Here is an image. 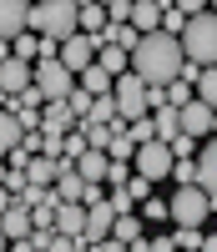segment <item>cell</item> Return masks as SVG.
<instances>
[{"mask_svg": "<svg viewBox=\"0 0 217 252\" xmlns=\"http://www.w3.org/2000/svg\"><path fill=\"white\" fill-rule=\"evenodd\" d=\"M182 66H187L182 40H177V35H167V31L142 35V46L132 51V76L146 81L151 91H167L172 81H182Z\"/></svg>", "mask_w": 217, "mask_h": 252, "instance_id": "cell-1", "label": "cell"}, {"mask_svg": "<svg viewBox=\"0 0 217 252\" xmlns=\"http://www.w3.org/2000/svg\"><path fill=\"white\" fill-rule=\"evenodd\" d=\"M76 15H81V0H36V5H31V35L66 46L71 35H81Z\"/></svg>", "mask_w": 217, "mask_h": 252, "instance_id": "cell-2", "label": "cell"}, {"mask_svg": "<svg viewBox=\"0 0 217 252\" xmlns=\"http://www.w3.org/2000/svg\"><path fill=\"white\" fill-rule=\"evenodd\" d=\"M111 96H116V116L132 126V121H142V116H151V111H162L167 106V96L162 91H151L146 81H137L132 71H126L116 86H111Z\"/></svg>", "mask_w": 217, "mask_h": 252, "instance_id": "cell-3", "label": "cell"}, {"mask_svg": "<svg viewBox=\"0 0 217 252\" xmlns=\"http://www.w3.org/2000/svg\"><path fill=\"white\" fill-rule=\"evenodd\" d=\"M177 40H182V56L192 61V66H202V71L217 66V15L212 10H202L197 20H187V31Z\"/></svg>", "mask_w": 217, "mask_h": 252, "instance_id": "cell-4", "label": "cell"}, {"mask_svg": "<svg viewBox=\"0 0 217 252\" xmlns=\"http://www.w3.org/2000/svg\"><path fill=\"white\" fill-rule=\"evenodd\" d=\"M167 217L177 222V227H202L212 217V202H207L202 187H177V192L167 197Z\"/></svg>", "mask_w": 217, "mask_h": 252, "instance_id": "cell-5", "label": "cell"}, {"mask_svg": "<svg viewBox=\"0 0 217 252\" xmlns=\"http://www.w3.org/2000/svg\"><path fill=\"white\" fill-rule=\"evenodd\" d=\"M36 91L46 96V106H51V101H71L76 76L61 66V61H36Z\"/></svg>", "mask_w": 217, "mask_h": 252, "instance_id": "cell-6", "label": "cell"}, {"mask_svg": "<svg viewBox=\"0 0 217 252\" xmlns=\"http://www.w3.org/2000/svg\"><path fill=\"white\" fill-rule=\"evenodd\" d=\"M172 146L167 141H146V146H137V157H132V172L137 177H146V182H167L172 177Z\"/></svg>", "mask_w": 217, "mask_h": 252, "instance_id": "cell-7", "label": "cell"}, {"mask_svg": "<svg viewBox=\"0 0 217 252\" xmlns=\"http://www.w3.org/2000/svg\"><path fill=\"white\" fill-rule=\"evenodd\" d=\"M96 51H101V46H96L91 35H71L66 46H61V66H66L71 76H81V71L96 66Z\"/></svg>", "mask_w": 217, "mask_h": 252, "instance_id": "cell-8", "label": "cell"}, {"mask_svg": "<svg viewBox=\"0 0 217 252\" xmlns=\"http://www.w3.org/2000/svg\"><path fill=\"white\" fill-rule=\"evenodd\" d=\"M26 31H31V5L26 0H0V46H10Z\"/></svg>", "mask_w": 217, "mask_h": 252, "instance_id": "cell-9", "label": "cell"}, {"mask_svg": "<svg viewBox=\"0 0 217 252\" xmlns=\"http://www.w3.org/2000/svg\"><path fill=\"white\" fill-rule=\"evenodd\" d=\"M31 86H36V66H26V61H15V56L0 61V91H5L10 101H15L20 91H31Z\"/></svg>", "mask_w": 217, "mask_h": 252, "instance_id": "cell-10", "label": "cell"}, {"mask_svg": "<svg viewBox=\"0 0 217 252\" xmlns=\"http://www.w3.org/2000/svg\"><path fill=\"white\" fill-rule=\"evenodd\" d=\"M177 116H182V136H192V141L212 136V106H202L197 96H192V101H187V106H182Z\"/></svg>", "mask_w": 217, "mask_h": 252, "instance_id": "cell-11", "label": "cell"}, {"mask_svg": "<svg viewBox=\"0 0 217 252\" xmlns=\"http://www.w3.org/2000/svg\"><path fill=\"white\" fill-rule=\"evenodd\" d=\"M111 227H116V212H111V202H96V207H86V242H106V237H111Z\"/></svg>", "mask_w": 217, "mask_h": 252, "instance_id": "cell-12", "label": "cell"}, {"mask_svg": "<svg viewBox=\"0 0 217 252\" xmlns=\"http://www.w3.org/2000/svg\"><path fill=\"white\" fill-rule=\"evenodd\" d=\"M0 232H5V242H26V237L36 232V227H31V212H26L20 202H10L5 212H0Z\"/></svg>", "mask_w": 217, "mask_h": 252, "instance_id": "cell-13", "label": "cell"}, {"mask_svg": "<svg viewBox=\"0 0 217 252\" xmlns=\"http://www.w3.org/2000/svg\"><path fill=\"white\" fill-rule=\"evenodd\" d=\"M197 187L207 192V202H217V136L202 146V157H197Z\"/></svg>", "mask_w": 217, "mask_h": 252, "instance_id": "cell-14", "label": "cell"}, {"mask_svg": "<svg viewBox=\"0 0 217 252\" xmlns=\"http://www.w3.org/2000/svg\"><path fill=\"white\" fill-rule=\"evenodd\" d=\"M56 232L61 237H86V207L81 202H61L56 207Z\"/></svg>", "mask_w": 217, "mask_h": 252, "instance_id": "cell-15", "label": "cell"}, {"mask_svg": "<svg viewBox=\"0 0 217 252\" xmlns=\"http://www.w3.org/2000/svg\"><path fill=\"white\" fill-rule=\"evenodd\" d=\"M106 166H111V157H106V152H91V146H86V157L76 161V177H81L86 187H106Z\"/></svg>", "mask_w": 217, "mask_h": 252, "instance_id": "cell-16", "label": "cell"}, {"mask_svg": "<svg viewBox=\"0 0 217 252\" xmlns=\"http://www.w3.org/2000/svg\"><path fill=\"white\" fill-rule=\"evenodd\" d=\"M162 0H137L132 5V26H137V35H151V31H162Z\"/></svg>", "mask_w": 217, "mask_h": 252, "instance_id": "cell-17", "label": "cell"}, {"mask_svg": "<svg viewBox=\"0 0 217 252\" xmlns=\"http://www.w3.org/2000/svg\"><path fill=\"white\" fill-rule=\"evenodd\" d=\"M96 66L111 76V81H121L126 71H132V56H126V51H116V46H101V51H96Z\"/></svg>", "mask_w": 217, "mask_h": 252, "instance_id": "cell-18", "label": "cell"}, {"mask_svg": "<svg viewBox=\"0 0 217 252\" xmlns=\"http://www.w3.org/2000/svg\"><path fill=\"white\" fill-rule=\"evenodd\" d=\"M151 126H157V141H167V146H172V141L182 136V116L172 111V106H162V111H151Z\"/></svg>", "mask_w": 217, "mask_h": 252, "instance_id": "cell-19", "label": "cell"}, {"mask_svg": "<svg viewBox=\"0 0 217 252\" xmlns=\"http://www.w3.org/2000/svg\"><path fill=\"white\" fill-rule=\"evenodd\" d=\"M76 86H81L86 96H91V101H96V96H111V86H116V81H111V76H106L101 66H91V71H81V81H76Z\"/></svg>", "mask_w": 217, "mask_h": 252, "instance_id": "cell-20", "label": "cell"}, {"mask_svg": "<svg viewBox=\"0 0 217 252\" xmlns=\"http://www.w3.org/2000/svg\"><path fill=\"white\" fill-rule=\"evenodd\" d=\"M26 182H31V187H56V161H51V157H31Z\"/></svg>", "mask_w": 217, "mask_h": 252, "instance_id": "cell-21", "label": "cell"}, {"mask_svg": "<svg viewBox=\"0 0 217 252\" xmlns=\"http://www.w3.org/2000/svg\"><path fill=\"white\" fill-rule=\"evenodd\" d=\"M111 237H116L121 247H132V242L142 237V217H137V212H126V217H116V227H111Z\"/></svg>", "mask_w": 217, "mask_h": 252, "instance_id": "cell-22", "label": "cell"}, {"mask_svg": "<svg viewBox=\"0 0 217 252\" xmlns=\"http://www.w3.org/2000/svg\"><path fill=\"white\" fill-rule=\"evenodd\" d=\"M10 56H15V61H26V66H31V61H40V35H31V31H26V35H15V40H10Z\"/></svg>", "mask_w": 217, "mask_h": 252, "instance_id": "cell-23", "label": "cell"}, {"mask_svg": "<svg viewBox=\"0 0 217 252\" xmlns=\"http://www.w3.org/2000/svg\"><path fill=\"white\" fill-rule=\"evenodd\" d=\"M202 227H177V232H172V247H177V252H202Z\"/></svg>", "mask_w": 217, "mask_h": 252, "instance_id": "cell-24", "label": "cell"}, {"mask_svg": "<svg viewBox=\"0 0 217 252\" xmlns=\"http://www.w3.org/2000/svg\"><path fill=\"white\" fill-rule=\"evenodd\" d=\"M86 121H96V126L121 121V116H116V96H96V101H91V116H86Z\"/></svg>", "mask_w": 217, "mask_h": 252, "instance_id": "cell-25", "label": "cell"}, {"mask_svg": "<svg viewBox=\"0 0 217 252\" xmlns=\"http://www.w3.org/2000/svg\"><path fill=\"white\" fill-rule=\"evenodd\" d=\"M197 101L217 111V66H212V71H202V81H197Z\"/></svg>", "mask_w": 217, "mask_h": 252, "instance_id": "cell-26", "label": "cell"}, {"mask_svg": "<svg viewBox=\"0 0 217 252\" xmlns=\"http://www.w3.org/2000/svg\"><path fill=\"white\" fill-rule=\"evenodd\" d=\"M126 136H132V146H146V141H157V126H151V116H142L126 126Z\"/></svg>", "mask_w": 217, "mask_h": 252, "instance_id": "cell-27", "label": "cell"}, {"mask_svg": "<svg viewBox=\"0 0 217 252\" xmlns=\"http://www.w3.org/2000/svg\"><path fill=\"white\" fill-rule=\"evenodd\" d=\"M162 96H167V106H172V111H182L187 101H192V86H187V81H172V86H167Z\"/></svg>", "mask_w": 217, "mask_h": 252, "instance_id": "cell-28", "label": "cell"}, {"mask_svg": "<svg viewBox=\"0 0 217 252\" xmlns=\"http://www.w3.org/2000/svg\"><path fill=\"white\" fill-rule=\"evenodd\" d=\"M172 182L177 187H197V161H172Z\"/></svg>", "mask_w": 217, "mask_h": 252, "instance_id": "cell-29", "label": "cell"}, {"mask_svg": "<svg viewBox=\"0 0 217 252\" xmlns=\"http://www.w3.org/2000/svg\"><path fill=\"white\" fill-rule=\"evenodd\" d=\"M66 106H71V116H76V126H81L86 116H91V96H86V91L76 86V91H71V101H66Z\"/></svg>", "mask_w": 217, "mask_h": 252, "instance_id": "cell-30", "label": "cell"}, {"mask_svg": "<svg viewBox=\"0 0 217 252\" xmlns=\"http://www.w3.org/2000/svg\"><path fill=\"white\" fill-rule=\"evenodd\" d=\"M106 182H111V192L126 187V182H132V166H126V161H111V166H106Z\"/></svg>", "mask_w": 217, "mask_h": 252, "instance_id": "cell-31", "label": "cell"}, {"mask_svg": "<svg viewBox=\"0 0 217 252\" xmlns=\"http://www.w3.org/2000/svg\"><path fill=\"white\" fill-rule=\"evenodd\" d=\"M126 192H132V202H146V197H151V182L132 172V182H126Z\"/></svg>", "mask_w": 217, "mask_h": 252, "instance_id": "cell-32", "label": "cell"}, {"mask_svg": "<svg viewBox=\"0 0 217 252\" xmlns=\"http://www.w3.org/2000/svg\"><path fill=\"white\" fill-rule=\"evenodd\" d=\"M142 217H146V222L167 217V202H162V197H146V202H142Z\"/></svg>", "mask_w": 217, "mask_h": 252, "instance_id": "cell-33", "label": "cell"}, {"mask_svg": "<svg viewBox=\"0 0 217 252\" xmlns=\"http://www.w3.org/2000/svg\"><path fill=\"white\" fill-rule=\"evenodd\" d=\"M151 252H177V247H172V237H151Z\"/></svg>", "mask_w": 217, "mask_h": 252, "instance_id": "cell-34", "label": "cell"}, {"mask_svg": "<svg viewBox=\"0 0 217 252\" xmlns=\"http://www.w3.org/2000/svg\"><path fill=\"white\" fill-rule=\"evenodd\" d=\"M126 252H151V237H137V242L126 247Z\"/></svg>", "mask_w": 217, "mask_h": 252, "instance_id": "cell-35", "label": "cell"}, {"mask_svg": "<svg viewBox=\"0 0 217 252\" xmlns=\"http://www.w3.org/2000/svg\"><path fill=\"white\" fill-rule=\"evenodd\" d=\"M202 252H217V232H207V237H202Z\"/></svg>", "mask_w": 217, "mask_h": 252, "instance_id": "cell-36", "label": "cell"}, {"mask_svg": "<svg viewBox=\"0 0 217 252\" xmlns=\"http://www.w3.org/2000/svg\"><path fill=\"white\" fill-rule=\"evenodd\" d=\"M10 252H36V247H31V237H26V242H10Z\"/></svg>", "mask_w": 217, "mask_h": 252, "instance_id": "cell-37", "label": "cell"}, {"mask_svg": "<svg viewBox=\"0 0 217 252\" xmlns=\"http://www.w3.org/2000/svg\"><path fill=\"white\" fill-rule=\"evenodd\" d=\"M10 202H15V197H10V192H5V187H0V212H5V207H10Z\"/></svg>", "mask_w": 217, "mask_h": 252, "instance_id": "cell-38", "label": "cell"}, {"mask_svg": "<svg viewBox=\"0 0 217 252\" xmlns=\"http://www.w3.org/2000/svg\"><path fill=\"white\" fill-rule=\"evenodd\" d=\"M5 182H10V166H5V161H0V187H5Z\"/></svg>", "mask_w": 217, "mask_h": 252, "instance_id": "cell-39", "label": "cell"}, {"mask_svg": "<svg viewBox=\"0 0 217 252\" xmlns=\"http://www.w3.org/2000/svg\"><path fill=\"white\" fill-rule=\"evenodd\" d=\"M0 111H10V96H5V91H0Z\"/></svg>", "mask_w": 217, "mask_h": 252, "instance_id": "cell-40", "label": "cell"}, {"mask_svg": "<svg viewBox=\"0 0 217 252\" xmlns=\"http://www.w3.org/2000/svg\"><path fill=\"white\" fill-rule=\"evenodd\" d=\"M0 252H10V242H5V232H0Z\"/></svg>", "mask_w": 217, "mask_h": 252, "instance_id": "cell-41", "label": "cell"}, {"mask_svg": "<svg viewBox=\"0 0 217 252\" xmlns=\"http://www.w3.org/2000/svg\"><path fill=\"white\" fill-rule=\"evenodd\" d=\"M212 136H217V111H212Z\"/></svg>", "mask_w": 217, "mask_h": 252, "instance_id": "cell-42", "label": "cell"}, {"mask_svg": "<svg viewBox=\"0 0 217 252\" xmlns=\"http://www.w3.org/2000/svg\"><path fill=\"white\" fill-rule=\"evenodd\" d=\"M212 217H217V202H212Z\"/></svg>", "mask_w": 217, "mask_h": 252, "instance_id": "cell-43", "label": "cell"}, {"mask_svg": "<svg viewBox=\"0 0 217 252\" xmlns=\"http://www.w3.org/2000/svg\"><path fill=\"white\" fill-rule=\"evenodd\" d=\"M212 15H217V5H212Z\"/></svg>", "mask_w": 217, "mask_h": 252, "instance_id": "cell-44", "label": "cell"}]
</instances>
